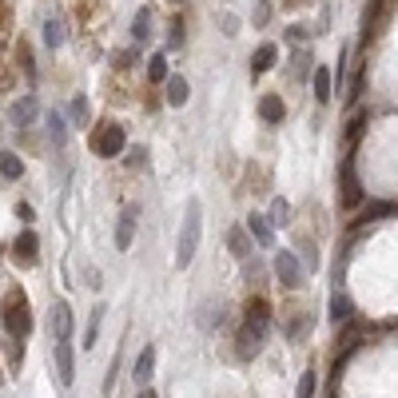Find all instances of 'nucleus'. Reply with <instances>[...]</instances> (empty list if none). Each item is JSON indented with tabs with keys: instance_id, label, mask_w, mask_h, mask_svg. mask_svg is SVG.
I'll return each instance as SVG.
<instances>
[{
	"instance_id": "f257e3e1",
	"label": "nucleus",
	"mask_w": 398,
	"mask_h": 398,
	"mask_svg": "<svg viewBox=\"0 0 398 398\" xmlns=\"http://www.w3.org/2000/svg\"><path fill=\"white\" fill-rule=\"evenodd\" d=\"M199 235H203V203L188 199V211H183V227H179V247H176V267H188L199 251Z\"/></svg>"
},
{
	"instance_id": "f03ea898",
	"label": "nucleus",
	"mask_w": 398,
	"mask_h": 398,
	"mask_svg": "<svg viewBox=\"0 0 398 398\" xmlns=\"http://www.w3.org/2000/svg\"><path fill=\"white\" fill-rule=\"evenodd\" d=\"M4 327H9L12 338H28V330H32V311L20 287L9 291V298H4Z\"/></svg>"
},
{
	"instance_id": "7ed1b4c3",
	"label": "nucleus",
	"mask_w": 398,
	"mask_h": 398,
	"mask_svg": "<svg viewBox=\"0 0 398 398\" xmlns=\"http://www.w3.org/2000/svg\"><path fill=\"white\" fill-rule=\"evenodd\" d=\"M92 151H96L100 159L119 156V151H124V128H119V124H112V119L96 124V131H92Z\"/></svg>"
},
{
	"instance_id": "20e7f679",
	"label": "nucleus",
	"mask_w": 398,
	"mask_h": 398,
	"mask_svg": "<svg viewBox=\"0 0 398 398\" xmlns=\"http://www.w3.org/2000/svg\"><path fill=\"white\" fill-rule=\"evenodd\" d=\"M267 330L271 327H259V323H247V318H243V330H239V355L255 358L259 350H263V343H267Z\"/></svg>"
},
{
	"instance_id": "39448f33",
	"label": "nucleus",
	"mask_w": 398,
	"mask_h": 398,
	"mask_svg": "<svg viewBox=\"0 0 398 398\" xmlns=\"http://www.w3.org/2000/svg\"><path fill=\"white\" fill-rule=\"evenodd\" d=\"M275 279L283 283V287H291V291L303 283V267H298V259L291 255V251H279V255H275Z\"/></svg>"
},
{
	"instance_id": "423d86ee",
	"label": "nucleus",
	"mask_w": 398,
	"mask_h": 398,
	"mask_svg": "<svg viewBox=\"0 0 398 398\" xmlns=\"http://www.w3.org/2000/svg\"><path fill=\"white\" fill-rule=\"evenodd\" d=\"M36 255H40V239H36V231H20L16 243H12V259H16L20 267H32V263H36Z\"/></svg>"
},
{
	"instance_id": "0eeeda50",
	"label": "nucleus",
	"mask_w": 398,
	"mask_h": 398,
	"mask_svg": "<svg viewBox=\"0 0 398 398\" xmlns=\"http://www.w3.org/2000/svg\"><path fill=\"white\" fill-rule=\"evenodd\" d=\"M136 219H139L136 203H131V208H124V215H119V223H116V247L119 251L131 247V239H136Z\"/></svg>"
},
{
	"instance_id": "6e6552de",
	"label": "nucleus",
	"mask_w": 398,
	"mask_h": 398,
	"mask_svg": "<svg viewBox=\"0 0 398 398\" xmlns=\"http://www.w3.org/2000/svg\"><path fill=\"white\" fill-rule=\"evenodd\" d=\"M36 116H40L36 96H24V100H16V104L9 108V119L16 124V128H28V124H36Z\"/></svg>"
},
{
	"instance_id": "1a4fd4ad",
	"label": "nucleus",
	"mask_w": 398,
	"mask_h": 398,
	"mask_svg": "<svg viewBox=\"0 0 398 398\" xmlns=\"http://www.w3.org/2000/svg\"><path fill=\"white\" fill-rule=\"evenodd\" d=\"M68 335H72V307L60 298V303H52V343H60Z\"/></svg>"
},
{
	"instance_id": "9d476101",
	"label": "nucleus",
	"mask_w": 398,
	"mask_h": 398,
	"mask_svg": "<svg viewBox=\"0 0 398 398\" xmlns=\"http://www.w3.org/2000/svg\"><path fill=\"white\" fill-rule=\"evenodd\" d=\"M52 355H56V375H60V382L64 387H72V347H68V338H60L56 347H52Z\"/></svg>"
},
{
	"instance_id": "9b49d317",
	"label": "nucleus",
	"mask_w": 398,
	"mask_h": 398,
	"mask_svg": "<svg viewBox=\"0 0 398 398\" xmlns=\"http://www.w3.org/2000/svg\"><path fill=\"white\" fill-rule=\"evenodd\" d=\"M151 370H156V347H144L136 358V370H131V378H136V387H148L151 382Z\"/></svg>"
},
{
	"instance_id": "f8f14e48",
	"label": "nucleus",
	"mask_w": 398,
	"mask_h": 398,
	"mask_svg": "<svg viewBox=\"0 0 398 398\" xmlns=\"http://www.w3.org/2000/svg\"><path fill=\"white\" fill-rule=\"evenodd\" d=\"M247 231L255 235L259 247H275V231H271V223L263 215H247Z\"/></svg>"
},
{
	"instance_id": "ddd939ff",
	"label": "nucleus",
	"mask_w": 398,
	"mask_h": 398,
	"mask_svg": "<svg viewBox=\"0 0 398 398\" xmlns=\"http://www.w3.org/2000/svg\"><path fill=\"white\" fill-rule=\"evenodd\" d=\"M338 199H343V208H358L362 203V188H358V179L350 176V168H347V176H343V188H338Z\"/></svg>"
},
{
	"instance_id": "4468645a",
	"label": "nucleus",
	"mask_w": 398,
	"mask_h": 398,
	"mask_svg": "<svg viewBox=\"0 0 398 398\" xmlns=\"http://www.w3.org/2000/svg\"><path fill=\"white\" fill-rule=\"evenodd\" d=\"M191 96V84L183 76H168V104L171 108H179V104H188Z\"/></svg>"
},
{
	"instance_id": "2eb2a0df",
	"label": "nucleus",
	"mask_w": 398,
	"mask_h": 398,
	"mask_svg": "<svg viewBox=\"0 0 398 398\" xmlns=\"http://www.w3.org/2000/svg\"><path fill=\"white\" fill-rule=\"evenodd\" d=\"M259 116L267 119V124H279V119L287 116V108H283V100L279 96H263L259 100Z\"/></svg>"
},
{
	"instance_id": "dca6fc26",
	"label": "nucleus",
	"mask_w": 398,
	"mask_h": 398,
	"mask_svg": "<svg viewBox=\"0 0 398 398\" xmlns=\"http://www.w3.org/2000/svg\"><path fill=\"white\" fill-rule=\"evenodd\" d=\"M247 323L271 327V303H267V298H251V303H247Z\"/></svg>"
},
{
	"instance_id": "f3484780",
	"label": "nucleus",
	"mask_w": 398,
	"mask_h": 398,
	"mask_svg": "<svg viewBox=\"0 0 398 398\" xmlns=\"http://www.w3.org/2000/svg\"><path fill=\"white\" fill-rule=\"evenodd\" d=\"M0 176H4V179H20V176H24V163H20V156H12V151H0Z\"/></svg>"
},
{
	"instance_id": "a211bd4d",
	"label": "nucleus",
	"mask_w": 398,
	"mask_h": 398,
	"mask_svg": "<svg viewBox=\"0 0 398 398\" xmlns=\"http://www.w3.org/2000/svg\"><path fill=\"white\" fill-rule=\"evenodd\" d=\"M227 247H231V255H239V259H243V255L251 251L247 231H243V227H231V231H227Z\"/></svg>"
},
{
	"instance_id": "6ab92c4d",
	"label": "nucleus",
	"mask_w": 398,
	"mask_h": 398,
	"mask_svg": "<svg viewBox=\"0 0 398 398\" xmlns=\"http://www.w3.org/2000/svg\"><path fill=\"white\" fill-rule=\"evenodd\" d=\"M275 56H279V48H275V44H263V48L255 52V60H251V68H255V76H259V72H267L271 64H275Z\"/></svg>"
},
{
	"instance_id": "aec40b11",
	"label": "nucleus",
	"mask_w": 398,
	"mask_h": 398,
	"mask_svg": "<svg viewBox=\"0 0 398 398\" xmlns=\"http://www.w3.org/2000/svg\"><path fill=\"white\" fill-rule=\"evenodd\" d=\"M72 124H76V128H88V116H92V108H88V96H76L72 100Z\"/></svg>"
},
{
	"instance_id": "412c9836",
	"label": "nucleus",
	"mask_w": 398,
	"mask_h": 398,
	"mask_svg": "<svg viewBox=\"0 0 398 398\" xmlns=\"http://www.w3.org/2000/svg\"><path fill=\"white\" fill-rule=\"evenodd\" d=\"M315 100L318 104H327L330 100V72L327 68H315Z\"/></svg>"
},
{
	"instance_id": "4be33fe9",
	"label": "nucleus",
	"mask_w": 398,
	"mask_h": 398,
	"mask_svg": "<svg viewBox=\"0 0 398 398\" xmlns=\"http://www.w3.org/2000/svg\"><path fill=\"white\" fill-rule=\"evenodd\" d=\"M219 323H223V307H219V303H208V307H203V315H199V327L211 330V327H219Z\"/></svg>"
},
{
	"instance_id": "5701e85b",
	"label": "nucleus",
	"mask_w": 398,
	"mask_h": 398,
	"mask_svg": "<svg viewBox=\"0 0 398 398\" xmlns=\"http://www.w3.org/2000/svg\"><path fill=\"white\" fill-rule=\"evenodd\" d=\"M271 223H279V227H287L291 223V203L287 199H275V203H271Z\"/></svg>"
},
{
	"instance_id": "b1692460",
	"label": "nucleus",
	"mask_w": 398,
	"mask_h": 398,
	"mask_svg": "<svg viewBox=\"0 0 398 398\" xmlns=\"http://www.w3.org/2000/svg\"><path fill=\"white\" fill-rule=\"evenodd\" d=\"M100 323H104V307H92V323H88V330H84V343H88V347H96Z\"/></svg>"
},
{
	"instance_id": "393cba45",
	"label": "nucleus",
	"mask_w": 398,
	"mask_h": 398,
	"mask_svg": "<svg viewBox=\"0 0 398 398\" xmlns=\"http://www.w3.org/2000/svg\"><path fill=\"white\" fill-rule=\"evenodd\" d=\"M48 131H52V139H56V144H64V136H68V124H64V116H60V112H52V116H48Z\"/></svg>"
},
{
	"instance_id": "a878e982",
	"label": "nucleus",
	"mask_w": 398,
	"mask_h": 398,
	"mask_svg": "<svg viewBox=\"0 0 398 398\" xmlns=\"http://www.w3.org/2000/svg\"><path fill=\"white\" fill-rule=\"evenodd\" d=\"M16 60H20V68L28 72V76L36 72V64H32V48H28V40H20V44H16Z\"/></svg>"
},
{
	"instance_id": "bb28decb",
	"label": "nucleus",
	"mask_w": 398,
	"mask_h": 398,
	"mask_svg": "<svg viewBox=\"0 0 398 398\" xmlns=\"http://www.w3.org/2000/svg\"><path fill=\"white\" fill-rule=\"evenodd\" d=\"M148 20H151L148 9L136 12V24H131V36H136V40H148Z\"/></svg>"
},
{
	"instance_id": "cd10ccee",
	"label": "nucleus",
	"mask_w": 398,
	"mask_h": 398,
	"mask_svg": "<svg viewBox=\"0 0 398 398\" xmlns=\"http://www.w3.org/2000/svg\"><path fill=\"white\" fill-rule=\"evenodd\" d=\"M148 76L156 80V84H159V80H168V60H163V56H151L148 60Z\"/></svg>"
},
{
	"instance_id": "c85d7f7f",
	"label": "nucleus",
	"mask_w": 398,
	"mask_h": 398,
	"mask_svg": "<svg viewBox=\"0 0 398 398\" xmlns=\"http://www.w3.org/2000/svg\"><path fill=\"white\" fill-rule=\"evenodd\" d=\"M295 398H315V370H307V375L298 378V390Z\"/></svg>"
},
{
	"instance_id": "c756f323",
	"label": "nucleus",
	"mask_w": 398,
	"mask_h": 398,
	"mask_svg": "<svg viewBox=\"0 0 398 398\" xmlns=\"http://www.w3.org/2000/svg\"><path fill=\"white\" fill-rule=\"evenodd\" d=\"M44 40H48V48H56L60 40H64V28H60V20H48V24H44Z\"/></svg>"
},
{
	"instance_id": "7c9ffc66",
	"label": "nucleus",
	"mask_w": 398,
	"mask_h": 398,
	"mask_svg": "<svg viewBox=\"0 0 398 398\" xmlns=\"http://www.w3.org/2000/svg\"><path fill=\"white\" fill-rule=\"evenodd\" d=\"M267 20H271V4H267V0H259V4H255V24L263 28Z\"/></svg>"
},
{
	"instance_id": "2f4dec72",
	"label": "nucleus",
	"mask_w": 398,
	"mask_h": 398,
	"mask_svg": "<svg viewBox=\"0 0 398 398\" xmlns=\"http://www.w3.org/2000/svg\"><path fill=\"white\" fill-rule=\"evenodd\" d=\"M131 60H136V48H124V52H116V56H112V64H116V68H128Z\"/></svg>"
},
{
	"instance_id": "473e14b6",
	"label": "nucleus",
	"mask_w": 398,
	"mask_h": 398,
	"mask_svg": "<svg viewBox=\"0 0 398 398\" xmlns=\"http://www.w3.org/2000/svg\"><path fill=\"white\" fill-rule=\"evenodd\" d=\"M330 315H335V318H350V303L343 295H335V311H330Z\"/></svg>"
},
{
	"instance_id": "72a5a7b5",
	"label": "nucleus",
	"mask_w": 398,
	"mask_h": 398,
	"mask_svg": "<svg viewBox=\"0 0 398 398\" xmlns=\"http://www.w3.org/2000/svg\"><path fill=\"white\" fill-rule=\"evenodd\" d=\"M16 215H20V223H32V219H36V215H32V208H28V203H16Z\"/></svg>"
},
{
	"instance_id": "f704fd0d",
	"label": "nucleus",
	"mask_w": 398,
	"mask_h": 398,
	"mask_svg": "<svg viewBox=\"0 0 398 398\" xmlns=\"http://www.w3.org/2000/svg\"><path fill=\"white\" fill-rule=\"evenodd\" d=\"M183 40V20H171V44H179Z\"/></svg>"
},
{
	"instance_id": "c9c22d12",
	"label": "nucleus",
	"mask_w": 398,
	"mask_h": 398,
	"mask_svg": "<svg viewBox=\"0 0 398 398\" xmlns=\"http://www.w3.org/2000/svg\"><path fill=\"white\" fill-rule=\"evenodd\" d=\"M235 28H239V20L235 16H223V32H227V36H235Z\"/></svg>"
},
{
	"instance_id": "e433bc0d",
	"label": "nucleus",
	"mask_w": 398,
	"mask_h": 398,
	"mask_svg": "<svg viewBox=\"0 0 398 398\" xmlns=\"http://www.w3.org/2000/svg\"><path fill=\"white\" fill-rule=\"evenodd\" d=\"M139 398H156V390H148V387H144V390H139Z\"/></svg>"
}]
</instances>
